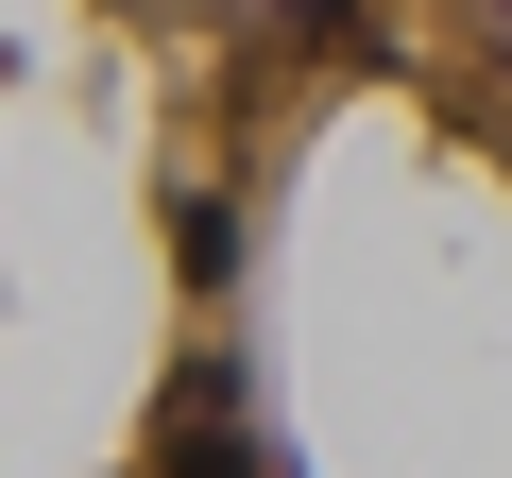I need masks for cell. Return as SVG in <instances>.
<instances>
[{"instance_id":"6da1fadb","label":"cell","mask_w":512,"mask_h":478,"mask_svg":"<svg viewBox=\"0 0 512 478\" xmlns=\"http://www.w3.org/2000/svg\"><path fill=\"white\" fill-rule=\"evenodd\" d=\"M137 478H274V427H256V393H239L222 342L171 359V393H154V461H137Z\"/></svg>"},{"instance_id":"7a4b0ae2","label":"cell","mask_w":512,"mask_h":478,"mask_svg":"<svg viewBox=\"0 0 512 478\" xmlns=\"http://www.w3.org/2000/svg\"><path fill=\"white\" fill-rule=\"evenodd\" d=\"M171 257H188V291H222L256 239H239V188H171Z\"/></svg>"}]
</instances>
